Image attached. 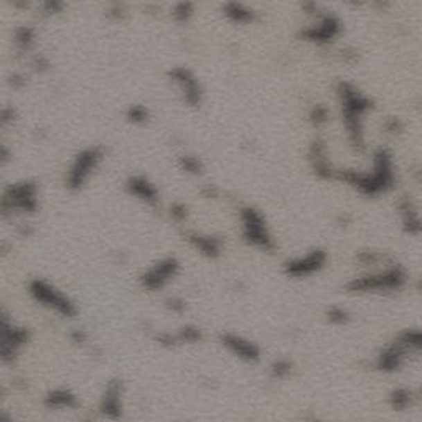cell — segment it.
I'll list each match as a JSON object with an SVG mask.
<instances>
[{
	"label": "cell",
	"mask_w": 422,
	"mask_h": 422,
	"mask_svg": "<svg viewBox=\"0 0 422 422\" xmlns=\"http://www.w3.org/2000/svg\"><path fill=\"white\" fill-rule=\"evenodd\" d=\"M335 182H342L368 198L388 195L398 184V165L388 147H378L371 152V167H338Z\"/></svg>",
	"instance_id": "cell-1"
},
{
	"label": "cell",
	"mask_w": 422,
	"mask_h": 422,
	"mask_svg": "<svg viewBox=\"0 0 422 422\" xmlns=\"http://www.w3.org/2000/svg\"><path fill=\"white\" fill-rule=\"evenodd\" d=\"M335 96H337L338 112H340L348 146L356 154H367V117L375 111V101L360 86L348 80H340L337 82Z\"/></svg>",
	"instance_id": "cell-2"
},
{
	"label": "cell",
	"mask_w": 422,
	"mask_h": 422,
	"mask_svg": "<svg viewBox=\"0 0 422 422\" xmlns=\"http://www.w3.org/2000/svg\"><path fill=\"white\" fill-rule=\"evenodd\" d=\"M409 281L407 269L393 259L378 269L355 274L343 284V289L350 295H393L403 292Z\"/></svg>",
	"instance_id": "cell-3"
},
{
	"label": "cell",
	"mask_w": 422,
	"mask_h": 422,
	"mask_svg": "<svg viewBox=\"0 0 422 422\" xmlns=\"http://www.w3.org/2000/svg\"><path fill=\"white\" fill-rule=\"evenodd\" d=\"M422 350V333L419 327L399 330L393 340L378 350L373 358V368L381 375H396L407 367L411 360H417Z\"/></svg>",
	"instance_id": "cell-4"
},
{
	"label": "cell",
	"mask_w": 422,
	"mask_h": 422,
	"mask_svg": "<svg viewBox=\"0 0 422 422\" xmlns=\"http://www.w3.org/2000/svg\"><path fill=\"white\" fill-rule=\"evenodd\" d=\"M27 294L38 307L55 313L62 320H75L80 313L75 300L45 277L30 279L27 284Z\"/></svg>",
	"instance_id": "cell-5"
},
{
	"label": "cell",
	"mask_w": 422,
	"mask_h": 422,
	"mask_svg": "<svg viewBox=\"0 0 422 422\" xmlns=\"http://www.w3.org/2000/svg\"><path fill=\"white\" fill-rule=\"evenodd\" d=\"M239 228H241V239L246 246L252 249L272 254L276 251L277 243L274 239L271 226L267 223L266 215L259 208L252 204H243L238 210Z\"/></svg>",
	"instance_id": "cell-6"
},
{
	"label": "cell",
	"mask_w": 422,
	"mask_h": 422,
	"mask_svg": "<svg viewBox=\"0 0 422 422\" xmlns=\"http://www.w3.org/2000/svg\"><path fill=\"white\" fill-rule=\"evenodd\" d=\"M104 159L106 150L103 146H88L78 150L64 172V188L69 193H81L101 168Z\"/></svg>",
	"instance_id": "cell-7"
},
{
	"label": "cell",
	"mask_w": 422,
	"mask_h": 422,
	"mask_svg": "<svg viewBox=\"0 0 422 422\" xmlns=\"http://www.w3.org/2000/svg\"><path fill=\"white\" fill-rule=\"evenodd\" d=\"M345 32V24L335 12H330L327 7L320 10L319 15L308 20V24L299 28L297 37L300 42L310 43L313 46L327 48L340 40Z\"/></svg>",
	"instance_id": "cell-8"
},
{
	"label": "cell",
	"mask_w": 422,
	"mask_h": 422,
	"mask_svg": "<svg viewBox=\"0 0 422 422\" xmlns=\"http://www.w3.org/2000/svg\"><path fill=\"white\" fill-rule=\"evenodd\" d=\"M38 208H40V190L35 182H15L0 193L2 216H28L37 213Z\"/></svg>",
	"instance_id": "cell-9"
},
{
	"label": "cell",
	"mask_w": 422,
	"mask_h": 422,
	"mask_svg": "<svg viewBox=\"0 0 422 422\" xmlns=\"http://www.w3.org/2000/svg\"><path fill=\"white\" fill-rule=\"evenodd\" d=\"M30 340H32L30 330L24 325L15 324L12 317L0 307V363H17Z\"/></svg>",
	"instance_id": "cell-10"
},
{
	"label": "cell",
	"mask_w": 422,
	"mask_h": 422,
	"mask_svg": "<svg viewBox=\"0 0 422 422\" xmlns=\"http://www.w3.org/2000/svg\"><path fill=\"white\" fill-rule=\"evenodd\" d=\"M182 274V261L177 256L157 259L139 274V285L143 292L159 294L167 290Z\"/></svg>",
	"instance_id": "cell-11"
},
{
	"label": "cell",
	"mask_w": 422,
	"mask_h": 422,
	"mask_svg": "<svg viewBox=\"0 0 422 422\" xmlns=\"http://www.w3.org/2000/svg\"><path fill=\"white\" fill-rule=\"evenodd\" d=\"M330 263V254L325 247H312L302 254L292 256V258L285 259L282 264V272L285 277L292 281L310 279L313 276H319L322 271Z\"/></svg>",
	"instance_id": "cell-12"
},
{
	"label": "cell",
	"mask_w": 422,
	"mask_h": 422,
	"mask_svg": "<svg viewBox=\"0 0 422 422\" xmlns=\"http://www.w3.org/2000/svg\"><path fill=\"white\" fill-rule=\"evenodd\" d=\"M167 80L178 91L182 103L191 109H200L204 101V88L193 69L178 64L167 71Z\"/></svg>",
	"instance_id": "cell-13"
},
{
	"label": "cell",
	"mask_w": 422,
	"mask_h": 422,
	"mask_svg": "<svg viewBox=\"0 0 422 422\" xmlns=\"http://www.w3.org/2000/svg\"><path fill=\"white\" fill-rule=\"evenodd\" d=\"M218 343L225 351H228L233 358L245 364H259L263 361V348L258 342L246 335L225 330L218 335Z\"/></svg>",
	"instance_id": "cell-14"
},
{
	"label": "cell",
	"mask_w": 422,
	"mask_h": 422,
	"mask_svg": "<svg viewBox=\"0 0 422 422\" xmlns=\"http://www.w3.org/2000/svg\"><path fill=\"white\" fill-rule=\"evenodd\" d=\"M98 414L107 422H121L125 414V385L121 378H112L104 385L98 401Z\"/></svg>",
	"instance_id": "cell-15"
},
{
	"label": "cell",
	"mask_w": 422,
	"mask_h": 422,
	"mask_svg": "<svg viewBox=\"0 0 422 422\" xmlns=\"http://www.w3.org/2000/svg\"><path fill=\"white\" fill-rule=\"evenodd\" d=\"M307 162L313 175L324 182H335L337 178L338 167L333 164L330 157L328 141L322 134L312 137L307 149Z\"/></svg>",
	"instance_id": "cell-16"
},
{
	"label": "cell",
	"mask_w": 422,
	"mask_h": 422,
	"mask_svg": "<svg viewBox=\"0 0 422 422\" xmlns=\"http://www.w3.org/2000/svg\"><path fill=\"white\" fill-rule=\"evenodd\" d=\"M184 239L191 249L204 259L216 261L225 254L226 243L220 234L197 231V229H184Z\"/></svg>",
	"instance_id": "cell-17"
},
{
	"label": "cell",
	"mask_w": 422,
	"mask_h": 422,
	"mask_svg": "<svg viewBox=\"0 0 422 422\" xmlns=\"http://www.w3.org/2000/svg\"><path fill=\"white\" fill-rule=\"evenodd\" d=\"M124 190L128 191L129 197H132L137 202L149 208H159L162 202V195H160L159 186L150 180L149 177L143 173H134L130 175L124 184Z\"/></svg>",
	"instance_id": "cell-18"
},
{
	"label": "cell",
	"mask_w": 422,
	"mask_h": 422,
	"mask_svg": "<svg viewBox=\"0 0 422 422\" xmlns=\"http://www.w3.org/2000/svg\"><path fill=\"white\" fill-rule=\"evenodd\" d=\"M42 404L50 412H68L75 411L80 406V398L75 391L67 386H56L43 394Z\"/></svg>",
	"instance_id": "cell-19"
},
{
	"label": "cell",
	"mask_w": 422,
	"mask_h": 422,
	"mask_svg": "<svg viewBox=\"0 0 422 422\" xmlns=\"http://www.w3.org/2000/svg\"><path fill=\"white\" fill-rule=\"evenodd\" d=\"M396 208H398L399 220H401L403 231L409 234V236L417 238L421 234V213H419V204L416 203V200L411 195H401L396 202Z\"/></svg>",
	"instance_id": "cell-20"
},
{
	"label": "cell",
	"mask_w": 422,
	"mask_h": 422,
	"mask_svg": "<svg viewBox=\"0 0 422 422\" xmlns=\"http://www.w3.org/2000/svg\"><path fill=\"white\" fill-rule=\"evenodd\" d=\"M221 14L229 24L238 25V27H247V25L256 24L258 20V10L254 7L247 6L243 2H226L221 6Z\"/></svg>",
	"instance_id": "cell-21"
},
{
	"label": "cell",
	"mask_w": 422,
	"mask_h": 422,
	"mask_svg": "<svg viewBox=\"0 0 422 422\" xmlns=\"http://www.w3.org/2000/svg\"><path fill=\"white\" fill-rule=\"evenodd\" d=\"M417 399H419V394L414 388L411 386H394L393 389L388 393V398H386V403H388V407L393 412H398V414H404V412H409L411 409L416 407Z\"/></svg>",
	"instance_id": "cell-22"
},
{
	"label": "cell",
	"mask_w": 422,
	"mask_h": 422,
	"mask_svg": "<svg viewBox=\"0 0 422 422\" xmlns=\"http://www.w3.org/2000/svg\"><path fill=\"white\" fill-rule=\"evenodd\" d=\"M393 258L385 251L378 249H361L355 254V263L361 271H371V269H378L385 264H388Z\"/></svg>",
	"instance_id": "cell-23"
},
{
	"label": "cell",
	"mask_w": 422,
	"mask_h": 422,
	"mask_svg": "<svg viewBox=\"0 0 422 422\" xmlns=\"http://www.w3.org/2000/svg\"><path fill=\"white\" fill-rule=\"evenodd\" d=\"M295 369H297V367H295L294 360L287 358V356H279V358H274L267 364V376L274 383H282L290 380L294 376Z\"/></svg>",
	"instance_id": "cell-24"
},
{
	"label": "cell",
	"mask_w": 422,
	"mask_h": 422,
	"mask_svg": "<svg viewBox=\"0 0 422 422\" xmlns=\"http://www.w3.org/2000/svg\"><path fill=\"white\" fill-rule=\"evenodd\" d=\"M173 337H175L177 346H191L200 345L204 340V332L200 325L185 324L173 332Z\"/></svg>",
	"instance_id": "cell-25"
},
{
	"label": "cell",
	"mask_w": 422,
	"mask_h": 422,
	"mask_svg": "<svg viewBox=\"0 0 422 422\" xmlns=\"http://www.w3.org/2000/svg\"><path fill=\"white\" fill-rule=\"evenodd\" d=\"M332 119V111L325 103H313L307 111V121L315 130L325 129Z\"/></svg>",
	"instance_id": "cell-26"
},
{
	"label": "cell",
	"mask_w": 422,
	"mask_h": 422,
	"mask_svg": "<svg viewBox=\"0 0 422 422\" xmlns=\"http://www.w3.org/2000/svg\"><path fill=\"white\" fill-rule=\"evenodd\" d=\"M177 165L182 172L190 177H203L204 170H206V165H204L202 157L190 154V152H185L178 157Z\"/></svg>",
	"instance_id": "cell-27"
},
{
	"label": "cell",
	"mask_w": 422,
	"mask_h": 422,
	"mask_svg": "<svg viewBox=\"0 0 422 422\" xmlns=\"http://www.w3.org/2000/svg\"><path fill=\"white\" fill-rule=\"evenodd\" d=\"M325 320L333 327H348L353 322V313L342 304H332L325 308Z\"/></svg>",
	"instance_id": "cell-28"
},
{
	"label": "cell",
	"mask_w": 422,
	"mask_h": 422,
	"mask_svg": "<svg viewBox=\"0 0 422 422\" xmlns=\"http://www.w3.org/2000/svg\"><path fill=\"white\" fill-rule=\"evenodd\" d=\"M14 43L17 50L21 51V53H30L35 45H37V30L28 27V25L17 28L14 35Z\"/></svg>",
	"instance_id": "cell-29"
},
{
	"label": "cell",
	"mask_w": 422,
	"mask_h": 422,
	"mask_svg": "<svg viewBox=\"0 0 422 422\" xmlns=\"http://www.w3.org/2000/svg\"><path fill=\"white\" fill-rule=\"evenodd\" d=\"M125 121L132 125H147L152 121V111L147 104H130L125 109Z\"/></svg>",
	"instance_id": "cell-30"
},
{
	"label": "cell",
	"mask_w": 422,
	"mask_h": 422,
	"mask_svg": "<svg viewBox=\"0 0 422 422\" xmlns=\"http://www.w3.org/2000/svg\"><path fill=\"white\" fill-rule=\"evenodd\" d=\"M195 12H197V7H195V3L180 2V3H175V6H172L170 17L177 21V24L186 25V24H190L191 20H193Z\"/></svg>",
	"instance_id": "cell-31"
},
{
	"label": "cell",
	"mask_w": 422,
	"mask_h": 422,
	"mask_svg": "<svg viewBox=\"0 0 422 422\" xmlns=\"http://www.w3.org/2000/svg\"><path fill=\"white\" fill-rule=\"evenodd\" d=\"M168 216L173 223L177 225H185L190 218V208L188 204L184 202H173L168 208Z\"/></svg>",
	"instance_id": "cell-32"
},
{
	"label": "cell",
	"mask_w": 422,
	"mask_h": 422,
	"mask_svg": "<svg viewBox=\"0 0 422 422\" xmlns=\"http://www.w3.org/2000/svg\"><path fill=\"white\" fill-rule=\"evenodd\" d=\"M383 129H385V132L388 134V136H399V134L404 132V123L401 117L398 116H391L386 117L385 123H383Z\"/></svg>",
	"instance_id": "cell-33"
},
{
	"label": "cell",
	"mask_w": 422,
	"mask_h": 422,
	"mask_svg": "<svg viewBox=\"0 0 422 422\" xmlns=\"http://www.w3.org/2000/svg\"><path fill=\"white\" fill-rule=\"evenodd\" d=\"M165 308H167L168 312L177 313V315H180V313L186 312V300L178 297V295H170L168 299H165Z\"/></svg>",
	"instance_id": "cell-34"
},
{
	"label": "cell",
	"mask_w": 422,
	"mask_h": 422,
	"mask_svg": "<svg viewBox=\"0 0 422 422\" xmlns=\"http://www.w3.org/2000/svg\"><path fill=\"white\" fill-rule=\"evenodd\" d=\"M200 193H202L206 200H220L221 195H223V191H221L218 185L204 184L202 186V190H200Z\"/></svg>",
	"instance_id": "cell-35"
},
{
	"label": "cell",
	"mask_w": 422,
	"mask_h": 422,
	"mask_svg": "<svg viewBox=\"0 0 422 422\" xmlns=\"http://www.w3.org/2000/svg\"><path fill=\"white\" fill-rule=\"evenodd\" d=\"M69 340H71L73 345L85 346L89 343V335L86 333L82 328H76V330H73L71 335H69Z\"/></svg>",
	"instance_id": "cell-36"
},
{
	"label": "cell",
	"mask_w": 422,
	"mask_h": 422,
	"mask_svg": "<svg viewBox=\"0 0 422 422\" xmlns=\"http://www.w3.org/2000/svg\"><path fill=\"white\" fill-rule=\"evenodd\" d=\"M338 56H340V60L343 63L346 64H353L358 62V51L355 50V48H343V50H340V53H338Z\"/></svg>",
	"instance_id": "cell-37"
},
{
	"label": "cell",
	"mask_w": 422,
	"mask_h": 422,
	"mask_svg": "<svg viewBox=\"0 0 422 422\" xmlns=\"http://www.w3.org/2000/svg\"><path fill=\"white\" fill-rule=\"evenodd\" d=\"M43 12L46 17H55L58 14H62V10L64 8V3H58V2H48V3H43Z\"/></svg>",
	"instance_id": "cell-38"
},
{
	"label": "cell",
	"mask_w": 422,
	"mask_h": 422,
	"mask_svg": "<svg viewBox=\"0 0 422 422\" xmlns=\"http://www.w3.org/2000/svg\"><path fill=\"white\" fill-rule=\"evenodd\" d=\"M107 15L112 17L114 20H123L125 15H128V10H125L124 6H117V3H114V6L109 7V10H107Z\"/></svg>",
	"instance_id": "cell-39"
},
{
	"label": "cell",
	"mask_w": 422,
	"mask_h": 422,
	"mask_svg": "<svg viewBox=\"0 0 422 422\" xmlns=\"http://www.w3.org/2000/svg\"><path fill=\"white\" fill-rule=\"evenodd\" d=\"M0 422H17V421L14 419V417H12L10 412L0 409Z\"/></svg>",
	"instance_id": "cell-40"
},
{
	"label": "cell",
	"mask_w": 422,
	"mask_h": 422,
	"mask_svg": "<svg viewBox=\"0 0 422 422\" xmlns=\"http://www.w3.org/2000/svg\"><path fill=\"white\" fill-rule=\"evenodd\" d=\"M306 422H328L327 419H324V417H320V416H317V414H310L306 419Z\"/></svg>",
	"instance_id": "cell-41"
}]
</instances>
